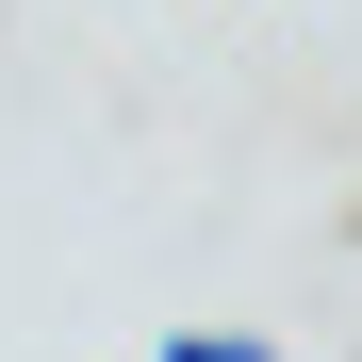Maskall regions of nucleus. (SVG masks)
<instances>
[{
    "instance_id": "obj_1",
    "label": "nucleus",
    "mask_w": 362,
    "mask_h": 362,
    "mask_svg": "<svg viewBox=\"0 0 362 362\" xmlns=\"http://www.w3.org/2000/svg\"><path fill=\"white\" fill-rule=\"evenodd\" d=\"M148 362H280V346H264V329H165Z\"/></svg>"
}]
</instances>
